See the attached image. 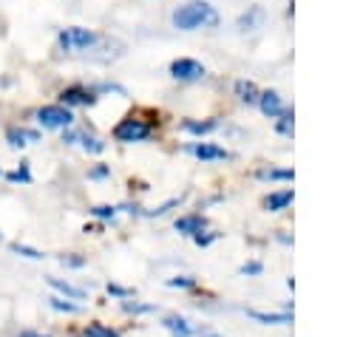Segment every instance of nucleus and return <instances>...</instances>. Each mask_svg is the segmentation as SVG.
<instances>
[{
	"instance_id": "nucleus-27",
	"label": "nucleus",
	"mask_w": 363,
	"mask_h": 337,
	"mask_svg": "<svg viewBox=\"0 0 363 337\" xmlns=\"http://www.w3.org/2000/svg\"><path fill=\"white\" fill-rule=\"evenodd\" d=\"M241 272H244V275H258V272H261V263H244Z\"/></svg>"
},
{
	"instance_id": "nucleus-13",
	"label": "nucleus",
	"mask_w": 363,
	"mask_h": 337,
	"mask_svg": "<svg viewBox=\"0 0 363 337\" xmlns=\"http://www.w3.org/2000/svg\"><path fill=\"white\" fill-rule=\"evenodd\" d=\"M235 96H238L241 102H247V105H250V102H258V96H261V93H258L255 82H250V79H238V82H235Z\"/></svg>"
},
{
	"instance_id": "nucleus-14",
	"label": "nucleus",
	"mask_w": 363,
	"mask_h": 337,
	"mask_svg": "<svg viewBox=\"0 0 363 337\" xmlns=\"http://www.w3.org/2000/svg\"><path fill=\"white\" fill-rule=\"evenodd\" d=\"M289 201H292V190H281V193L267 195V198H264V207H267L269 212H278V210H284Z\"/></svg>"
},
{
	"instance_id": "nucleus-3",
	"label": "nucleus",
	"mask_w": 363,
	"mask_h": 337,
	"mask_svg": "<svg viewBox=\"0 0 363 337\" xmlns=\"http://www.w3.org/2000/svg\"><path fill=\"white\" fill-rule=\"evenodd\" d=\"M147 136H150V125L142 122V119H133V116L122 119V122L113 127V139H116V142H125V144L142 142V139H147Z\"/></svg>"
},
{
	"instance_id": "nucleus-8",
	"label": "nucleus",
	"mask_w": 363,
	"mask_h": 337,
	"mask_svg": "<svg viewBox=\"0 0 363 337\" xmlns=\"http://www.w3.org/2000/svg\"><path fill=\"white\" fill-rule=\"evenodd\" d=\"M261 23H264V8L261 6H250L238 17V31H255V28H261Z\"/></svg>"
},
{
	"instance_id": "nucleus-21",
	"label": "nucleus",
	"mask_w": 363,
	"mask_h": 337,
	"mask_svg": "<svg viewBox=\"0 0 363 337\" xmlns=\"http://www.w3.org/2000/svg\"><path fill=\"white\" fill-rule=\"evenodd\" d=\"M48 303H51V309H57V312H68V314L79 312L77 303H68V300H62V297H48Z\"/></svg>"
},
{
	"instance_id": "nucleus-19",
	"label": "nucleus",
	"mask_w": 363,
	"mask_h": 337,
	"mask_svg": "<svg viewBox=\"0 0 363 337\" xmlns=\"http://www.w3.org/2000/svg\"><path fill=\"white\" fill-rule=\"evenodd\" d=\"M261 178H272V181H292L295 173L292 170H261Z\"/></svg>"
},
{
	"instance_id": "nucleus-26",
	"label": "nucleus",
	"mask_w": 363,
	"mask_h": 337,
	"mask_svg": "<svg viewBox=\"0 0 363 337\" xmlns=\"http://www.w3.org/2000/svg\"><path fill=\"white\" fill-rule=\"evenodd\" d=\"M196 280L193 278H173V280H167V286H193Z\"/></svg>"
},
{
	"instance_id": "nucleus-30",
	"label": "nucleus",
	"mask_w": 363,
	"mask_h": 337,
	"mask_svg": "<svg viewBox=\"0 0 363 337\" xmlns=\"http://www.w3.org/2000/svg\"><path fill=\"white\" fill-rule=\"evenodd\" d=\"M102 176H108V167H94L91 170V178H102Z\"/></svg>"
},
{
	"instance_id": "nucleus-28",
	"label": "nucleus",
	"mask_w": 363,
	"mask_h": 337,
	"mask_svg": "<svg viewBox=\"0 0 363 337\" xmlns=\"http://www.w3.org/2000/svg\"><path fill=\"white\" fill-rule=\"evenodd\" d=\"M108 295H116V297H128L130 292H128V289H122V286H108Z\"/></svg>"
},
{
	"instance_id": "nucleus-6",
	"label": "nucleus",
	"mask_w": 363,
	"mask_h": 337,
	"mask_svg": "<svg viewBox=\"0 0 363 337\" xmlns=\"http://www.w3.org/2000/svg\"><path fill=\"white\" fill-rule=\"evenodd\" d=\"M6 142L11 144V147H26V144H34V142H40V133L37 130H28V127H9L6 130Z\"/></svg>"
},
{
	"instance_id": "nucleus-15",
	"label": "nucleus",
	"mask_w": 363,
	"mask_h": 337,
	"mask_svg": "<svg viewBox=\"0 0 363 337\" xmlns=\"http://www.w3.org/2000/svg\"><path fill=\"white\" fill-rule=\"evenodd\" d=\"M48 283H51V289H57V292L65 295V297H74V300H82V297H85V292H82L79 286H71V283H65V280H60V278H48Z\"/></svg>"
},
{
	"instance_id": "nucleus-10",
	"label": "nucleus",
	"mask_w": 363,
	"mask_h": 337,
	"mask_svg": "<svg viewBox=\"0 0 363 337\" xmlns=\"http://www.w3.org/2000/svg\"><path fill=\"white\" fill-rule=\"evenodd\" d=\"M258 105H261V110H264V116H281L284 113V108H281V96L275 93V91H264L261 96H258Z\"/></svg>"
},
{
	"instance_id": "nucleus-18",
	"label": "nucleus",
	"mask_w": 363,
	"mask_h": 337,
	"mask_svg": "<svg viewBox=\"0 0 363 337\" xmlns=\"http://www.w3.org/2000/svg\"><path fill=\"white\" fill-rule=\"evenodd\" d=\"M184 130H190V133H210V130H216V122H213V119H207V122H193V119H187V122H184Z\"/></svg>"
},
{
	"instance_id": "nucleus-5",
	"label": "nucleus",
	"mask_w": 363,
	"mask_h": 337,
	"mask_svg": "<svg viewBox=\"0 0 363 337\" xmlns=\"http://www.w3.org/2000/svg\"><path fill=\"white\" fill-rule=\"evenodd\" d=\"M170 74H173L176 79H182V82H193V79L204 76V65H201L199 59L179 57V59H173V62H170Z\"/></svg>"
},
{
	"instance_id": "nucleus-22",
	"label": "nucleus",
	"mask_w": 363,
	"mask_h": 337,
	"mask_svg": "<svg viewBox=\"0 0 363 337\" xmlns=\"http://www.w3.org/2000/svg\"><path fill=\"white\" fill-rule=\"evenodd\" d=\"M91 215H96V218H113V215H116V207L96 204V207H91Z\"/></svg>"
},
{
	"instance_id": "nucleus-12",
	"label": "nucleus",
	"mask_w": 363,
	"mask_h": 337,
	"mask_svg": "<svg viewBox=\"0 0 363 337\" xmlns=\"http://www.w3.org/2000/svg\"><path fill=\"white\" fill-rule=\"evenodd\" d=\"M204 224H207L204 215H184V218L176 221V229L184 232V235H199L204 229Z\"/></svg>"
},
{
	"instance_id": "nucleus-31",
	"label": "nucleus",
	"mask_w": 363,
	"mask_h": 337,
	"mask_svg": "<svg viewBox=\"0 0 363 337\" xmlns=\"http://www.w3.org/2000/svg\"><path fill=\"white\" fill-rule=\"evenodd\" d=\"M20 337H48V334H37V331H23Z\"/></svg>"
},
{
	"instance_id": "nucleus-23",
	"label": "nucleus",
	"mask_w": 363,
	"mask_h": 337,
	"mask_svg": "<svg viewBox=\"0 0 363 337\" xmlns=\"http://www.w3.org/2000/svg\"><path fill=\"white\" fill-rule=\"evenodd\" d=\"M278 133H292V113H281V122H278Z\"/></svg>"
},
{
	"instance_id": "nucleus-9",
	"label": "nucleus",
	"mask_w": 363,
	"mask_h": 337,
	"mask_svg": "<svg viewBox=\"0 0 363 337\" xmlns=\"http://www.w3.org/2000/svg\"><path fill=\"white\" fill-rule=\"evenodd\" d=\"M60 99H62V108H68V105H91V102H94V93L74 85V88H65V91L60 93Z\"/></svg>"
},
{
	"instance_id": "nucleus-25",
	"label": "nucleus",
	"mask_w": 363,
	"mask_h": 337,
	"mask_svg": "<svg viewBox=\"0 0 363 337\" xmlns=\"http://www.w3.org/2000/svg\"><path fill=\"white\" fill-rule=\"evenodd\" d=\"M60 263H62V266H82L85 261H82V258H77V255H62V258H60Z\"/></svg>"
},
{
	"instance_id": "nucleus-1",
	"label": "nucleus",
	"mask_w": 363,
	"mask_h": 337,
	"mask_svg": "<svg viewBox=\"0 0 363 337\" xmlns=\"http://www.w3.org/2000/svg\"><path fill=\"white\" fill-rule=\"evenodd\" d=\"M173 25L179 31H193V28H216L218 25V11L207 0H190L173 11Z\"/></svg>"
},
{
	"instance_id": "nucleus-4",
	"label": "nucleus",
	"mask_w": 363,
	"mask_h": 337,
	"mask_svg": "<svg viewBox=\"0 0 363 337\" xmlns=\"http://www.w3.org/2000/svg\"><path fill=\"white\" fill-rule=\"evenodd\" d=\"M37 122H40L43 127H48V130H57V127H68V125L74 122V116H71V110L62 108V105H43V108L37 110Z\"/></svg>"
},
{
	"instance_id": "nucleus-11",
	"label": "nucleus",
	"mask_w": 363,
	"mask_h": 337,
	"mask_svg": "<svg viewBox=\"0 0 363 337\" xmlns=\"http://www.w3.org/2000/svg\"><path fill=\"white\" fill-rule=\"evenodd\" d=\"M162 326H164L173 337H190V334H193V326H190L184 317H179V314H167V317L162 320Z\"/></svg>"
},
{
	"instance_id": "nucleus-16",
	"label": "nucleus",
	"mask_w": 363,
	"mask_h": 337,
	"mask_svg": "<svg viewBox=\"0 0 363 337\" xmlns=\"http://www.w3.org/2000/svg\"><path fill=\"white\" fill-rule=\"evenodd\" d=\"M250 317H252V320H261V323H267V326H269V323H272V326H275V323H281V326H284V323H292V317H289V314H284V312H281V314H267V312H250Z\"/></svg>"
},
{
	"instance_id": "nucleus-17",
	"label": "nucleus",
	"mask_w": 363,
	"mask_h": 337,
	"mask_svg": "<svg viewBox=\"0 0 363 337\" xmlns=\"http://www.w3.org/2000/svg\"><path fill=\"white\" fill-rule=\"evenodd\" d=\"M82 334H85V337H119V331H113V329H108V326H102V323H88Z\"/></svg>"
},
{
	"instance_id": "nucleus-24",
	"label": "nucleus",
	"mask_w": 363,
	"mask_h": 337,
	"mask_svg": "<svg viewBox=\"0 0 363 337\" xmlns=\"http://www.w3.org/2000/svg\"><path fill=\"white\" fill-rule=\"evenodd\" d=\"M6 178H9V181H31V176H28V167H26V164H23L20 170H14V173H9Z\"/></svg>"
},
{
	"instance_id": "nucleus-7",
	"label": "nucleus",
	"mask_w": 363,
	"mask_h": 337,
	"mask_svg": "<svg viewBox=\"0 0 363 337\" xmlns=\"http://www.w3.org/2000/svg\"><path fill=\"white\" fill-rule=\"evenodd\" d=\"M190 153H193L196 159H201V161H216V159H227V156H230L224 147L210 144V142H196V144H190Z\"/></svg>"
},
{
	"instance_id": "nucleus-29",
	"label": "nucleus",
	"mask_w": 363,
	"mask_h": 337,
	"mask_svg": "<svg viewBox=\"0 0 363 337\" xmlns=\"http://www.w3.org/2000/svg\"><path fill=\"white\" fill-rule=\"evenodd\" d=\"M125 312H150V306H142V303H125Z\"/></svg>"
},
{
	"instance_id": "nucleus-20",
	"label": "nucleus",
	"mask_w": 363,
	"mask_h": 337,
	"mask_svg": "<svg viewBox=\"0 0 363 337\" xmlns=\"http://www.w3.org/2000/svg\"><path fill=\"white\" fill-rule=\"evenodd\" d=\"M11 252H17V255H23V258H31V261H40V258H43V252H40V249L26 246V244H11Z\"/></svg>"
},
{
	"instance_id": "nucleus-2",
	"label": "nucleus",
	"mask_w": 363,
	"mask_h": 337,
	"mask_svg": "<svg viewBox=\"0 0 363 337\" xmlns=\"http://www.w3.org/2000/svg\"><path fill=\"white\" fill-rule=\"evenodd\" d=\"M94 42H99V37H96L91 28L71 25V28H62V31H60V45H62L65 51H85V48H91Z\"/></svg>"
},
{
	"instance_id": "nucleus-32",
	"label": "nucleus",
	"mask_w": 363,
	"mask_h": 337,
	"mask_svg": "<svg viewBox=\"0 0 363 337\" xmlns=\"http://www.w3.org/2000/svg\"><path fill=\"white\" fill-rule=\"evenodd\" d=\"M74 337H85V334H74Z\"/></svg>"
}]
</instances>
